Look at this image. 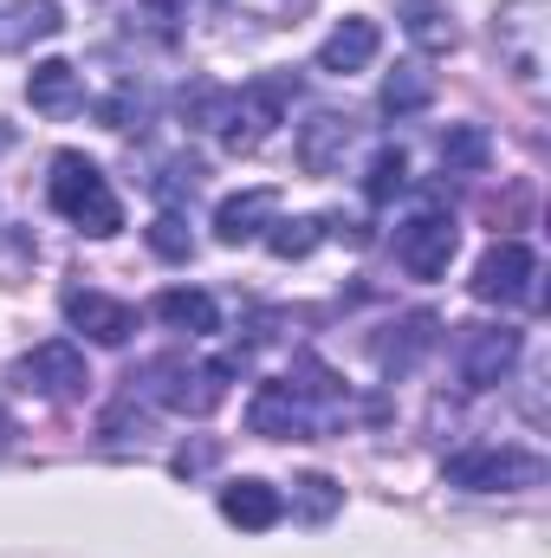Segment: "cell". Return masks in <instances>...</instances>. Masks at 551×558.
Listing matches in <instances>:
<instances>
[{"mask_svg":"<svg viewBox=\"0 0 551 558\" xmlns=\"http://www.w3.org/2000/svg\"><path fill=\"white\" fill-rule=\"evenodd\" d=\"M143 13H149L156 26H175V20L188 13V0H143Z\"/></svg>","mask_w":551,"mask_h":558,"instance_id":"obj_29","label":"cell"},{"mask_svg":"<svg viewBox=\"0 0 551 558\" xmlns=\"http://www.w3.org/2000/svg\"><path fill=\"white\" fill-rule=\"evenodd\" d=\"M149 247H156L162 260H188V254H195V234H188V221L169 208V215H156V221H149Z\"/></svg>","mask_w":551,"mask_h":558,"instance_id":"obj_27","label":"cell"},{"mask_svg":"<svg viewBox=\"0 0 551 558\" xmlns=\"http://www.w3.org/2000/svg\"><path fill=\"white\" fill-rule=\"evenodd\" d=\"M169 331H182V338H208V331H221V305L208 299V292H195V286H169V292H156V305H149Z\"/></svg>","mask_w":551,"mask_h":558,"instance_id":"obj_18","label":"cell"},{"mask_svg":"<svg viewBox=\"0 0 551 558\" xmlns=\"http://www.w3.org/2000/svg\"><path fill=\"white\" fill-rule=\"evenodd\" d=\"M292 494H298V513H305L311 526H325V520L344 507V487H338L331 474H305V481H292Z\"/></svg>","mask_w":551,"mask_h":558,"instance_id":"obj_26","label":"cell"},{"mask_svg":"<svg viewBox=\"0 0 551 558\" xmlns=\"http://www.w3.org/2000/svg\"><path fill=\"white\" fill-rule=\"evenodd\" d=\"M532 279H539V254L526 241H493L467 286L480 305H519V299H532Z\"/></svg>","mask_w":551,"mask_h":558,"instance_id":"obj_6","label":"cell"},{"mask_svg":"<svg viewBox=\"0 0 551 558\" xmlns=\"http://www.w3.org/2000/svg\"><path fill=\"white\" fill-rule=\"evenodd\" d=\"M247 428L267 435V441H305V435H318V410H311L285 377H273V384L254 390V403H247Z\"/></svg>","mask_w":551,"mask_h":558,"instance_id":"obj_9","label":"cell"},{"mask_svg":"<svg viewBox=\"0 0 551 558\" xmlns=\"http://www.w3.org/2000/svg\"><path fill=\"white\" fill-rule=\"evenodd\" d=\"M539 13H546V0H506L500 20H493L506 59L519 72V85H539V72H546V20Z\"/></svg>","mask_w":551,"mask_h":558,"instance_id":"obj_10","label":"cell"},{"mask_svg":"<svg viewBox=\"0 0 551 558\" xmlns=\"http://www.w3.org/2000/svg\"><path fill=\"white\" fill-rule=\"evenodd\" d=\"M487 156H493V143H487L480 124H448V137H441V162H448V169L480 175V169H487Z\"/></svg>","mask_w":551,"mask_h":558,"instance_id":"obj_23","label":"cell"},{"mask_svg":"<svg viewBox=\"0 0 551 558\" xmlns=\"http://www.w3.org/2000/svg\"><path fill=\"white\" fill-rule=\"evenodd\" d=\"M377 52H383V26H377L370 13H351V20H338V26L325 33V46H318V72L351 78V72H364Z\"/></svg>","mask_w":551,"mask_h":558,"instance_id":"obj_12","label":"cell"},{"mask_svg":"<svg viewBox=\"0 0 551 558\" xmlns=\"http://www.w3.org/2000/svg\"><path fill=\"white\" fill-rule=\"evenodd\" d=\"M59 33H65V7L59 0H20L7 13V26H0V46L7 52H26L33 39H59Z\"/></svg>","mask_w":551,"mask_h":558,"instance_id":"obj_19","label":"cell"},{"mask_svg":"<svg viewBox=\"0 0 551 558\" xmlns=\"http://www.w3.org/2000/svg\"><path fill=\"white\" fill-rule=\"evenodd\" d=\"M13 435H20V428H13V416H0V454L13 448Z\"/></svg>","mask_w":551,"mask_h":558,"instance_id":"obj_30","label":"cell"},{"mask_svg":"<svg viewBox=\"0 0 551 558\" xmlns=\"http://www.w3.org/2000/svg\"><path fill=\"white\" fill-rule=\"evenodd\" d=\"M351 143H357V118H344V111H311L305 131H298V169H305V175H338Z\"/></svg>","mask_w":551,"mask_h":558,"instance_id":"obj_13","label":"cell"},{"mask_svg":"<svg viewBox=\"0 0 551 558\" xmlns=\"http://www.w3.org/2000/svg\"><path fill=\"white\" fill-rule=\"evenodd\" d=\"M403 189H409V149H403V143H377L370 162H364V195L383 208V202H396Z\"/></svg>","mask_w":551,"mask_h":558,"instance_id":"obj_21","label":"cell"},{"mask_svg":"<svg viewBox=\"0 0 551 558\" xmlns=\"http://www.w3.org/2000/svg\"><path fill=\"white\" fill-rule=\"evenodd\" d=\"M241 364H247L241 351L215 357V364H195V357L169 351V357H149L143 371H131V397H149V403H162L175 416H208L228 397V377H241Z\"/></svg>","mask_w":551,"mask_h":558,"instance_id":"obj_2","label":"cell"},{"mask_svg":"<svg viewBox=\"0 0 551 558\" xmlns=\"http://www.w3.org/2000/svg\"><path fill=\"white\" fill-rule=\"evenodd\" d=\"M403 33H409L415 52H428V59H448L454 46H461V33H454V20L434 7V0H409L403 7Z\"/></svg>","mask_w":551,"mask_h":558,"instance_id":"obj_20","label":"cell"},{"mask_svg":"<svg viewBox=\"0 0 551 558\" xmlns=\"http://www.w3.org/2000/svg\"><path fill=\"white\" fill-rule=\"evenodd\" d=\"M318 241H325V215H298V221H273L267 228V247L279 260H305Z\"/></svg>","mask_w":551,"mask_h":558,"instance_id":"obj_24","label":"cell"},{"mask_svg":"<svg viewBox=\"0 0 551 558\" xmlns=\"http://www.w3.org/2000/svg\"><path fill=\"white\" fill-rule=\"evenodd\" d=\"M221 513L241 526V533H267V526H279L285 520V500H279V487L273 481H228L221 487Z\"/></svg>","mask_w":551,"mask_h":558,"instance_id":"obj_17","label":"cell"},{"mask_svg":"<svg viewBox=\"0 0 551 558\" xmlns=\"http://www.w3.org/2000/svg\"><path fill=\"white\" fill-rule=\"evenodd\" d=\"M292 92H298L292 72L247 78L241 92H228V85H195V98H188V105H195V131H215L221 149H234V156H254V149L279 131Z\"/></svg>","mask_w":551,"mask_h":558,"instance_id":"obj_1","label":"cell"},{"mask_svg":"<svg viewBox=\"0 0 551 558\" xmlns=\"http://www.w3.org/2000/svg\"><path fill=\"white\" fill-rule=\"evenodd\" d=\"M201 468H215V441H188V448L175 454V474H182V481L201 474Z\"/></svg>","mask_w":551,"mask_h":558,"instance_id":"obj_28","label":"cell"},{"mask_svg":"<svg viewBox=\"0 0 551 558\" xmlns=\"http://www.w3.org/2000/svg\"><path fill=\"white\" fill-rule=\"evenodd\" d=\"M434 338H441L434 312H409L403 325H390V338H377V364H383V377H409L415 364L434 351Z\"/></svg>","mask_w":551,"mask_h":558,"instance_id":"obj_16","label":"cell"},{"mask_svg":"<svg viewBox=\"0 0 551 558\" xmlns=\"http://www.w3.org/2000/svg\"><path fill=\"white\" fill-rule=\"evenodd\" d=\"M428 98H434L428 72H421V65H396V72L383 78V98H377V105H383L390 118H409V111H421Z\"/></svg>","mask_w":551,"mask_h":558,"instance_id":"obj_22","label":"cell"},{"mask_svg":"<svg viewBox=\"0 0 551 558\" xmlns=\"http://www.w3.org/2000/svg\"><path fill=\"white\" fill-rule=\"evenodd\" d=\"M46 202H52V215H65V221H72L78 234H91V241H111V234L124 228L118 189H111L105 169H98L91 156H78V149H59V156H52Z\"/></svg>","mask_w":551,"mask_h":558,"instance_id":"obj_3","label":"cell"},{"mask_svg":"<svg viewBox=\"0 0 551 558\" xmlns=\"http://www.w3.org/2000/svg\"><path fill=\"white\" fill-rule=\"evenodd\" d=\"M13 384L33 390V397H46V403H78L85 384H91V371H85V351H78V344L52 338V344H33V351L13 364Z\"/></svg>","mask_w":551,"mask_h":558,"instance_id":"obj_5","label":"cell"},{"mask_svg":"<svg viewBox=\"0 0 551 558\" xmlns=\"http://www.w3.org/2000/svg\"><path fill=\"white\" fill-rule=\"evenodd\" d=\"M273 221H279V189H241V195H228V202L215 208V241H221V247H247V241H260Z\"/></svg>","mask_w":551,"mask_h":558,"instance_id":"obj_14","label":"cell"},{"mask_svg":"<svg viewBox=\"0 0 551 558\" xmlns=\"http://www.w3.org/2000/svg\"><path fill=\"white\" fill-rule=\"evenodd\" d=\"M65 318L91 338V344H131L137 331V305L111 299V292H91V286H72L65 292Z\"/></svg>","mask_w":551,"mask_h":558,"instance_id":"obj_11","label":"cell"},{"mask_svg":"<svg viewBox=\"0 0 551 558\" xmlns=\"http://www.w3.org/2000/svg\"><path fill=\"white\" fill-rule=\"evenodd\" d=\"M26 105H33L39 118H72V111H85V78H78V65L39 59L33 78H26Z\"/></svg>","mask_w":551,"mask_h":558,"instance_id":"obj_15","label":"cell"},{"mask_svg":"<svg viewBox=\"0 0 551 558\" xmlns=\"http://www.w3.org/2000/svg\"><path fill=\"white\" fill-rule=\"evenodd\" d=\"M201 175H208V169H201L195 156H169V162L149 175V195H156V202H195Z\"/></svg>","mask_w":551,"mask_h":558,"instance_id":"obj_25","label":"cell"},{"mask_svg":"<svg viewBox=\"0 0 551 558\" xmlns=\"http://www.w3.org/2000/svg\"><path fill=\"white\" fill-rule=\"evenodd\" d=\"M454 247H461L454 215H415V221L396 228V260H403L409 279H441L448 260H454Z\"/></svg>","mask_w":551,"mask_h":558,"instance_id":"obj_8","label":"cell"},{"mask_svg":"<svg viewBox=\"0 0 551 558\" xmlns=\"http://www.w3.org/2000/svg\"><path fill=\"white\" fill-rule=\"evenodd\" d=\"M7 143H13V131H7V124H0V149H7Z\"/></svg>","mask_w":551,"mask_h":558,"instance_id":"obj_31","label":"cell"},{"mask_svg":"<svg viewBox=\"0 0 551 558\" xmlns=\"http://www.w3.org/2000/svg\"><path fill=\"white\" fill-rule=\"evenodd\" d=\"M441 474H448V487H467V494H519V487L546 481V461L526 448H461V454H448Z\"/></svg>","mask_w":551,"mask_h":558,"instance_id":"obj_4","label":"cell"},{"mask_svg":"<svg viewBox=\"0 0 551 558\" xmlns=\"http://www.w3.org/2000/svg\"><path fill=\"white\" fill-rule=\"evenodd\" d=\"M519 351H526V338L513 325H467V338H461V384L467 390H500L513 377Z\"/></svg>","mask_w":551,"mask_h":558,"instance_id":"obj_7","label":"cell"}]
</instances>
